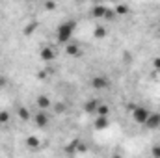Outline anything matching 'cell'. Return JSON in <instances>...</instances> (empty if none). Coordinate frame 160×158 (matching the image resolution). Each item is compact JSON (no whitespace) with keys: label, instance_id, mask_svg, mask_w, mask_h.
Returning <instances> with one entry per match:
<instances>
[{"label":"cell","instance_id":"6da1fadb","mask_svg":"<svg viewBox=\"0 0 160 158\" xmlns=\"http://www.w3.org/2000/svg\"><path fill=\"white\" fill-rule=\"evenodd\" d=\"M75 30H77V21H65V22H62L58 26V30H56V39H58V43L67 45L71 41V37H73Z\"/></svg>","mask_w":160,"mask_h":158},{"label":"cell","instance_id":"7a4b0ae2","mask_svg":"<svg viewBox=\"0 0 160 158\" xmlns=\"http://www.w3.org/2000/svg\"><path fill=\"white\" fill-rule=\"evenodd\" d=\"M149 116H151V110L145 108V106H142V104H138V106L132 108V119H134V123L145 125L147 119H149Z\"/></svg>","mask_w":160,"mask_h":158},{"label":"cell","instance_id":"3957f363","mask_svg":"<svg viewBox=\"0 0 160 158\" xmlns=\"http://www.w3.org/2000/svg\"><path fill=\"white\" fill-rule=\"evenodd\" d=\"M39 58L43 62H52L54 58H56V52H54V48L50 47V45H43L39 50Z\"/></svg>","mask_w":160,"mask_h":158},{"label":"cell","instance_id":"277c9868","mask_svg":"<svg viewBox=\"0 0 160 158\" xmlns=\"http://www.w3.org/2000/svg\"><path fill=\"white\" fill-rule=\"evenodd\" d=\"M91 86H93L95 89H106V87L110 86V80L106 78L104 75H95L93 80H91Z\"/></svg>","mask_w":160,"mask_h":158},{"label":"cell","instance_id":"5b68a950","mask_svg":"<svg viewBox=\"0 0 160 158\" xmlns=\"http://www.w3.org/2000/svg\"><path fill=\"white\" fill-rule=\"evenodd\" d=\"M34 123H36V126L45 128V126L50 123V117H48V114H47V112H38V114H36V117H34Z\"/></svg>","mask_w":160,"mask_h":158},{"label":"cell","instance_id":"8992f818","mask_svg":"<svg viewBox=\"0 0 160 158\" xmlns=\"http://www.w3.org/2000/svg\"><path fill=\"white\" fill-rule=\"evenodd\" d=\"M36 104H38V108H39L41 112H47V110L52 106V101H50V97H47V95H39V97L36 99Z\"/></svg>","mask_w":160,"mask_h":158},{"label":"cell","instance_id":"52a82bcc","mask_svg":"<svg viewBox=\"0 0 160 158\" xmlns=\"http://www.w3.org/2000/svg\"><path fill=\"white\" fill-rule=\"evenodd\" d=\"M145 126H147L149 130H157V128H160V114H153V112H151V116H149V119H147Z\"/></svg>","mask_w":160,"mask_h":158},{"label":"cell","instance_id":"ba28073f","mask_svg":"<svg viewBox=\"0 0 160 158\" xmlns=\"http://www.w3.org/2000/svg\"><path fill=\"white\" fill-rule=\"evenodd\" d=\"M93 126H95V130H104V128H108V126H110V117H101V116H95Z\"/></svg>","mask_w":160,"mask_h":158},{"label":"cell","instance_id":"9c48e42d","mask_svg":"<svg viewBox=\"0 0 160 158\" xmlns=\"http://www.w3.org/2000/svg\"><path fill=\"white\" fill-rule=\"evenodd\" d=\"M65 52H67V56L77 58V56L82 54V48H80V45H77V43H67L65 45Z\"/></svg>","mask_w":160,"mask_h":158},{"label":"cell","instance_id":"30bf717a","mask_svg":"<svg viewBox=\"0 0 160 158\" xmlns=\"http://www.w3.org/2000/svg\"><path fill=\"white\" fill-rule=\"evenodd\" d=\"M26 147H28L30 151H38V149L41 147V140L38 138V136H34V134L28 136V138H26Z\"/></svg>","mask_w":160,"mask_h":158},{"label":"cell","instance_id":"8fae6325","mask_svg":"<svg viewBox=\"0 0 160 158\" xmlns=\"http://www.w3.org/2000/svg\"><path fill=\"white\" fill-rule=\"evenodd\" d=\"M110 9L104 6V4H97V6H93L91 7V13L95 15V17H106V13H108Z\"/></svg>","mask_w":160,"mask_h":158},{"label":"cell","instance_id":"7c38bea8","mask_svg":"<svg viewBox=\"0 0 160 158\" xmlns=\"http://www.w3.org/2000/svg\"><path fill=\"white\" fill-rule=\"evenodd\" d=\"M95 116H101V117H110V106L101 102V104L97 106V112H95Z\"/></svg>","mask_w":160,"mask_h":158},{"label":"cell","instance_id":"4fadbf2b","mask_svg":"<svg viewBox=\"0 0 160 158\" xmlns=\"http://www.w3.org/2000/svg\"><path fill=\"white\" fill-rule=\"evenodd\" d=\"M99 104H101L99 101H89V102L86 104V112H88V114H95V112H97V106H99Z\"/></svg>","mask_w":160,"mask_h":158},{"label":"cell","instance_id":"5bb4252c","mask_svg":"<svg viewBox=\"0 0 160 158\" xmlns=\"http://www.w3.org/2000/svg\"><path fill=\"white\" fill-rule=\"evenodd\" d=\"M17 116L22 119V121H28V119H30V112H28V110H26L24 106H21V108L17 110Z\"/></svg>","mask_w":160,"mask_h":158},{"label":"cell","instance_id":"9a60e30c","mask_svg":"<svg viewBox=\"0 0 160 158\" xmlns=\"http://www.w3.org/2000/svg\"><path fill=\"white\" fill-rule=\"evenodd\" d=\"M127 11H128V6L127 4H118L116 9H114V15H125Z\"/></svg>","mask_w":160,"mask_h":158},{"label":"cell","instance_id":"2e32d148","mask_svg":"<svg viewBox=\"0 0 160 158\" xmlns=\"http://www.w3.org/2000/svg\"><path fill=\"white\" fill-rule=\"evenodd\" d=\"M93 36H95L97 39H102V37L106 36V28H104V26H97L95 32H93Z\"/></svg>","mask_w":160,"mask_h":158},{"label":"cell","instance_id":"e0dca14e","mask_svg":"<svg viewBox=\"0 0 160 158\" xmlns=\"http://www.w3.org/2000/svg\"><path fill=\"white\" fill-rule=\"evenodd\" d=\"M9 121V112H0V125Z\"/></svg>","mask_w":160,"mask_h":158},{"label":"cell","instance_id":"ac0fdd59","mask_svg":"<svg viewBox=\"0 0 160 158\" xmlns=\"http://www.w3.org/2000/svg\"><path fill=\"white\" fill-rule=\"evenodd\" d=\"M153 158H160V145H157V147H153Z\"/></svg>","mask_w":160,"mask_h":158},{"label":"cell","instance_id":"d6986e66","mask_svg":"<svg viewBox=\"0 0 160 158\" xmlns=\"http://www.w3.org/2000/svg\"><path fill=\"white\" fill-rule=\"evenodd\" d=\"M153 67H155V71H160V58H157V60L153 62Z\"/></svg>","mask_w":160,"mask_h":158},{"label":"cell","instance_id":"ffe728a7","mask_svg":"<svg viewBox=\"0 0 160 158\" xmlns=\"http://www.w3.org/2000/svg\"><path fill=\"white\" fill-rule=\"evenodd\" d=\"M45 7H47V9H54V7H56V4H54V2H47V4H45Z\"/></svg>","mask_w":160,"mask_h":158},{"label":"cell","instance_id":"44dd1931","mask_svg":"<svg viewBox=\"0 0 160 158\" xmlns=\"http://www.w3.org/2000/svg\"><path fill=\"white\" fill-rule=\"evenodd\" d=\"M110 158H123V156H121V155H112Z\"/></svg>","mask_w":160,"mask_h":158}]
</instances>
